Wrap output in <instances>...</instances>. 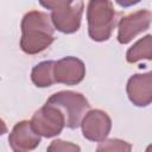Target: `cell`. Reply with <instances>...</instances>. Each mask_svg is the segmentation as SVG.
Masks as SVG:
<instances>
[{
    "label": "cell",
    "instance_id": "1",
    "mask_svg": "<svg viewBox=\"0 0 152 152\" xmlns=\"http://www.w3.org/2000/svg\"><path fill=\"white\" fill-rule=\"evenodd\" d=\"M20 28V48L27 55H37L44 51L55 40V27L50 15L45 12L33 10L25 13Z\"/></svg>",
    "mask_w": 152,
    "mask_h": 152
},
{
    "label": "cell",
    "instance_id": "2",
    "mask_svg": "<svg viewBox=\"0 0 152 152\" xmlns=\"http://www.w3.org/2000/svg\"><path fill=\"white\" fill-rule=\"evenodd\" d=\"M116 12L112 1L90 0L87 5L88 34L94 42H106L116 26Z\"/></svg>",
    "mask_w": 152,
    "mask_h": 152
},
{
    "label": "cell",
    "instance_id": "3",
    "mask_svg": "<svg viewBox=\"0 0 152 152\" xmlns=\"http://www.w3.org/2000/svg\"><path fill=\"white\" fill-rule=\"evenodd\" d=\"M40 5L48 10H51L50 19L55 30L66 34L75 33L80 30L84 8V2L82 0H53L40 2Z\"/></svg>",
    "mask_w": 152,
    "mask_h": 152
},
{
    "label": "cell",
    "instance_id": "4",
    "mask_svg": "<svg viewBox=\"0 0 152 152\" xmlns=\"http://www.w3.org/2000/svg\"><path fill=\"white\" fill-rule=\"evenodd\" d=\"M46 103L57 107L65 121V127L70 129H76L80 127L83 116L90 110V104L86 96L81 93L72 90H62L52 94Z\"/></svg>",
    "mask_w": 152,
    "mask_h": 152
},
{
    "label": "cell",
    "instance_id": "5",
    "mask_svg": "<svg viewBox=\"0 0 152 152\" xmlns=\"http://www.w3.org/2000/svg\"><path fill=\"white\" fill-rule=\"evenodd\" d=\"M31 125L38 135L52 138L62 133L65 127V121L62 112L57 107L45 103L34 112L31 119Z\"/></svg>",
    "mask_w": 152,
    "mask_h": 152
},
{
    "label": "cell",
    "instance_id": "6",
    "mask_svg": "<svg viewBox=\"0 0 152 152\" xmlns=\"http://www.w3.org/2000/svg\"><path fill=\"white\" fill-rule=\"evenodd\" d=\"M80 126L82 128V134L87 140L100 142L109 135L112 119L104 110L90 109L83 116Z\"/></svg>",
    "mask_w": 152,
    "mask_h": 152
},
{
    "label": "cell",
    "instance_id": "7",
    "mask_svg": "<svg viewBox=\"0 0 152 152\" xmlns=\"http://www.w3.org/2000/svg\"><path fill=\"white\" fill-rule=\"evenodd\" d=\"M152 14L148 10H139L122 17L118 25V42L128 44L139 33L150 28Z\"/></svg>",
    "mask_w": 152,
    "mask_h": 152
},
{
    "label": "cell",
    "instance_id": "8",
    "mask_svg": "<svg viewBox=\"0 0 152 152\" xmlns=\"http://www.w3.org/2000/svg\"><path fill=\"white\" fill-rule=\"evenodd\" d=\"M86 76V65L82 59L66 56L55 63L53 78L55 83L65 86H76L83 81Z\"/></svg>",
    "mask_w": 152,
    "mask_h": 152
},
{
    "label": "cell",
    "instance_id": "9",
    "mask_svg": "<svg viewBox=\"0 0 152 152\" xmlns=\"http://www.w3.org/2000/svg\"><path fill=\"white\" fill-rule=\"evenodd\" d=\"M128 100L137 107H147L152 102V72L132 75L126 86Z\"/></svg>",
    "mask_w": 152,
    "mask_h": 152
},
{
    "label": "cell",
    "instance_id": "10",
    "mask_svg": "<svg viewBox=\"0 0 152 152\" xmlns=\"http://www.w3.org/2000/svg\"><path fill=\"white\" fill-rule=\"evenodd\" d=\"M8 144L14 152H28L38 147L40 144V135L36 133L31 121L21 120L12 128L8 135Z\"/></svg>",
    "mask_w": 152,
    "mask_h": 152
},
{
    "label": "cell",
    "instance_id": "11",
    "mask_svg": "<svg viewBox=\"0 0 152 152\" xmlns=\"http://www.w3.org/2000/svg\"><path fill=\"white\" fill-rule=\"evenodd\" d=\"M55 61H43L34 65L31 71V81L38 88H48L55 83L53 68Z\"/></svg>",
    "mask_w": 152,
    "mask_h": 152
},
{
    "label": "cell",
    "instance_id": "12",
    "mask_svg": "<svg viewBox=\"0 0 152 152\" xmlns=\"http://www.w3.org/2000/svg\"><path fill=\"white\" fill-rule=\"evenodd\" d=\"M152 58V36L146 34L145 37L137 40L126 52V61L129 64L137 63L141 59Z\"/></svg>",
    "mask_w": 152,
    "mask_h": 152
},
{
    "label": "cell",
    "instance_id": "13",
    "mask_svg": "<svg viewBox=\"0 0 152 152\" xmlns=\"http://www.w3.org/2000/svg\"><path fill=\"white\" fill-rule=\"evenodd\" d=\"M96 152H132V144L118 138L104 139L97 145Z\"/></svg>",
    "mask_w": 152,
    "mask_h": 152
},
{
    "label": "cell",
    "instance_id": "14",
    "mask_svg": "<svg viewBox=\"0 0 152 152\" xmlns=\"http://www.w3.org/2000/svg\"><path fill=\"white\" fill-rule=\"evenodd\" d=\"M46 152H81V147L74 142L56 139L50 142L46 148Z\"/></svg>",
    "mask_w": 152,
    "mask_h": 152
},
{
    "label": "cell",
    "instance_id": "15",
    "mask_svg": "<svg viewBox=\"0 0 152 152\" xmlns=\"http://www.w3.org/2000/svg\"><path fill=\"white\" fill-rule=\"evenodd\" d=\"M5 133H7V126H6L5 121L0 118V137H1V135H4Z\"/></svg>",
    "mask_w": 152,
    "mask_h": 152
}]
</instances>
